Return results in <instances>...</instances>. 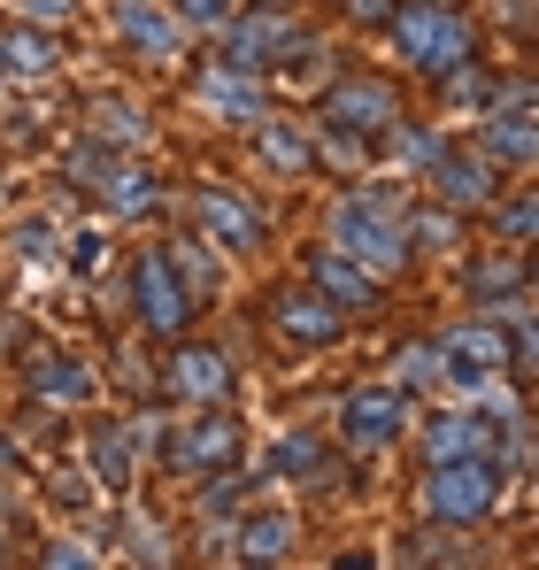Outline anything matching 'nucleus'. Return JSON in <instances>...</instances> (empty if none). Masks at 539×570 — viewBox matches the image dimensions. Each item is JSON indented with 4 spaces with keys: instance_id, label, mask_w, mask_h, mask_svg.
<instances>
[{
    "instance_id": "nucleus-1",
    "label": "nucleus",
    "mask_w": 539,
    "mask_h": 570,
    "mask_svg": "<svg viewBox=\"0 0 539 570\" xmlns=\"http://www.w3.org/2000/svg\"><path fill=\"white\" fill-rule=\"evenodd\" d=\"M332 247L355 255L370 278H385V271L409 263V216L385 208V200H370V193H347V200L332 208Z\"/></svg>"
},
{
    "instance_id": "nucleus-2",
    "label": "nucleus",
    "mask_w": 539,
    "mask_h": 570,
    "mask_svg": "<svg viewBox=\"0 0 539 570\" xmlns=\"http://www.w3.org/2000/svg\"><path fill=\"white\" fill-rule=\"evenodd\" d=\"M385 23H393V47L409 55V70H440L448 78L454 62H470V23L454 8H440V0H409Z\"/></svg>"
},
{
    "instance_id": "nucleus-3",
    "label": "nucleus",
    "mask_w": 539,
    "mask_h": 570,
    "mask_svg": "<svg viewBox=\"0 0 539 570\" xmlns=\"http://www.w3.org/2000/svg\"><path fill=\"white\" fill-rule=\"evenodd\" d=\"M424 509L440 524H478L493 509V463L486 455H454V463H432L424 478Z\"/></svg>"
},
{
    "instance_id": "nucleus-4",
    "label": "nucleus",
    "mask_w": 539,
    "mask_h": 570,
    "mask_svg": "<svg viewBox=\"0 0 539 570\" xmlns=\"http://www.w3.org/2000/svg\"><path fill=\"white\" fill-rule=\"evenodd\" d=\"M131 293H139V316H147L163 340H178V332H185V316H193V293H185L178 263H170L163 247H147V255L131 263Z\"/></svg>"
},
{
    "instance_id": "nucleus-5",
    "label": "nucleus",
    "mask_w": 539,
    "mask_h": 570,
    "mask_svg": "<svg viewBox=\"0 0 539 570\" xmlns=\"http://www.w3.org/2000/svg\"><path fill=\"white\" fill-rule=\"evenodd\" d=\"M216 31H224V62H239V70H263V62H285V55L308 47L301 23H285L277 8H263V16H224Z\"/></svg>"
},
{
    "instance_id": "nucleus-6",
    "label": "nucleus",
    "mask_w": 539,
    "mask_h": 570,
    "mask_svg": "<svg viewBox=\"0 0 539 570\" xmlns=\"http://www.w3.org/2000/svg\"><path fill=\"white\" fill-rule=\"evenodd\" d=\"M401 424H409V385H362V393H347V409H340L347 448H385Z\"/></svg>"
},
{
    "instance_id": "nucleus-7",
    "label": "nucleus",
    "mask_w": 539,
    "mask_h": 570,
    "mask_svg": "<svg viewBox=\"0 0 539 570\" xmlns=\"http://www.w3.org/2000/svg\"><path fill=\"white\" fill-rule=\"evenodd\" d=\"M163 385H170L178 401H208V409H224V393H232V355H224V347H178L170 371H163Z\"/></svg>"
},
{
    "instance_id": "nucleus-8",
    "label": "nucleus",
    "mask_w": 539,
    "mask_h": 570,
    "mask_svg": "<svg viewBox=\"0 0 539 570\" xmlns=\"http://www.w3.org/2000/svg\"><path fill=\"white\" fill-rule=\"evenodd\" d=\"M332 131H393V86H378V78H340L332 86Z\"/></svg>"
},
{
    "instance_id": "nucleus-9",
    "label": "nucleus",
    "mask_w": 539,
    "mask_h": 570,
    "mask_svg": "<svg viewBox=\"0 0 539 570\" xmlns=\"http://www.w3.org/2000/svg\"><path fill=\"white\" fill-rule=\"evenodd\" d=\"M193 216H200V239H216V247H232V255L263 239V216H255L239 193H224V186L200 193V200H193Z\"/></svg>"
},
{
    "instance_id": "nucleus-10",
    "label": "nucleus",
    "mask_w": 539,
    "mask_h": 570,
    "mask_svg": "<svg viewBox=\"0 0 539 570\" xmlns=\"http://www.w3.org/2000/svg\"><path fill=\"white\" fill-rule=\"evenodd\" d=\"M232 455H239V424H232V416H193V424H185V440H178V471L208 478V471H224Z\"/></svg>"
},
{
    "instance_id": "nucleus-11",
    "label": "nucleus",
    "mask_w": 539,
    "mask_h": 570,
    "mask_svg": "<svg viewBox=\"0 0 539 570\" xmlns=\"http://www.w3.org/2000/svg\"><path fill=\"white\" fill-rule=\"evenodd\" d=\"M270 324H277L285 340H332V332H340V308H332L324 293H293V285H277V293H270Z\"/></svg>"
},
{
    "instance_id": "nucleus-12",
    "label": "nucleus",
    "mask_w": 539,
    "mask_h": 570,
    "mask_svg": "<svg viewBox=\"0 0 539 570\" xmlns=\"http://www.w3.org/2000/svg\"><path fill=\"white\" fill-rule=\"evenodd\" d=\"M200 108L224 116V124H255V116H263V86H255L239 62H216V70L200 78Z\"/></svg>"
},
{
    "instance_id": "nucleus-13",
    "label": "nucleus",
    "mask_w": 539,
    "mask_h": 570,
    "mask_svg": "<svg viewBox=\"0 0 539 570\" xmlns=\"http://www.w3.org/2000/svg\"><path fill=\"white\" fill-rule=\"evenodd\" d=\"M432 178H440L448 208H486L493 200V155H440Z\"/></svg>"
},
{
    "instance_id": "nucleus-14",
    "label": "nucleus",
    "mask_w": 539,
    "mask_h": 570,
    "mask_svg": "<svg viewBox=\"0 0 539 570\" xmlns=\"http://www.w3.org/2000/svg\"><path fill=\"white\" fill-rule=\"evenodd\" d=\"M493 363H509L501 324H462V332H448V379H486Z\"/></svg>"
},
{
    "instance_id": "nucleus-15",
    "label": "nucleus",
    "mask_w": 539,
    "mask_h": 570,
    "mask_svg": "<svg viewBox=\"0 0 539 570\" xmlns=\"http://www.w3.org/2000/svg\"><path fill=\"white\" fill-rule=\"evenodd\" d=\"M316 293L347 316V308H370V301H378V278L362 271L355 255H340V247H332V255H316Z\"/></svg>"
},
{
    "instance_id": "nucleus-16",
    "label": "nucleus",
    "mask_w": 539,
    "mask_h": 570,
    "mask_svg": "<svg viewBox=\"0 0 539 570\" xmlns=\"http://www.w3.org/2000/svg\"><path fill=\"white\" fill-rule=\"evenodd\" d=\"M116 39H124L131 55L170 62V55H178V16H163V8H147V0H131V8L116 16Z\"/></svg>"
},
{
    "instance_id": "nucleus-17",
    "label": "nucleus",
    "mask_w": 539,
    "mask_h": 570,
    "mask_svg": "<svg viewBox=\"0 0 539 570\" xmlns=\"http://www.w3.org/2000/svg\"><path fill=\"white\" fill-rule=\"evenodd\" d=\"M0 55H8V70H23V78H47L55 62H62V47H55V23H8L0 31Z\"/></svg>"
},
{
    "instance_id": "nucleus-18",
    "label": "nucleus",
    "mask_w": 539,
    "mask_h": 570,
    "mask_svg": "<svg viewBox=\"0 0 539 570\" xmlns=\"http://www.w3.org/2000/svg\"><path fill=\"white\" fill-rule=\"evenodd\" d=\"M486 155H493V163H532V155H539V116L486 108Z\"/></svg>"
},
{
    "instance_id": "nucleus-19",
    "label": "nucleus",
    "mask_w": 539,
    "mask_h": 570,
    "mask_svg": "<svg viewBox=\"0 0 539 570\" xmlns=\"http://www.w3.org/2000/svg\"><path fill=\"white\" fill-rule=\"evenodd\" d=\"M232 540H239L247 563H285V556H293V517H285V509H263V517H247Z\"/></svg>"
},
{
    "instance_id": "nucleus-20",
    "label": "nucleus",
    "mask_w": 539,
    "mask_h": 570,
    "mask_svg": "<svg viewBox=\"0 0 539 570\" xmlns=\"http://www.w3.org/2000/svg\"><path fill=\"white\" fill-rule=\"evenodd\" d=\"M424 448H432V463H454V455H486V416H432Z\"/></svg>"
},
{
    "instance_id": "nucleus-21",
    "label": "nucleus",
    "mask_w": 539,
    "mask_h": 570,
    "mask_svg": "<svg viewBox=\"0 0 539 570\" xmlns=\"http://www.w3.org/2000/svg\"><path fill=\"white\" fill-rule=\"evenodd\" d=\"M31 393H47V401H86L92 371L70 363V355H39V363H31Z\"/></svg>"
},
{
    "instance_id": "nucleus-22",
    "label": "nucleus",
    "mask_w": 539,
    "mask_h": 570,
    "mask_svg": "<svg viewBox=\"0 0 539 570\" xmlns=\"http://www.w3.org/2000/svg\"><path fill=\"white\" fill-rule=\"evenodd\" d=\"M92 471H100V485H131V424L92 432Z\"/></svg>"
},
{
    "instance_id": "nucleus-23",
    "label": "nucleus",
    "mask_w": 539,
    "mask_h": 570,
    "mask_svg": "<svg viewBox=\"0 0 539 570\" xmlns=\"http://www.w3.org/2000/svg\"><path fill=\"white\" fill-rule=\"evenodd\" d=\"M62 170H70V186H92V193H100L108 178H116V147L92 131V139H78V147L62 155Z\"/></svg>"
},
{
    "instance_id": "nucleus-24",
    "label": "nucleus",
    "mask_w": 539,
    "mask_h": 570,
    "mask_svg": "<svg viewBox=\"0 0 539 570\" xmlns=\"http://www.w3.org/2000/svg\"><path fill=\"white\" fill-rule=\"evenodd\" d=\"M263 163L270 170H308L316 163V139L293 131V124H263Z\"/></svg>"
},
{
    "instance_id": "nucleus-25",
    "label": "nucleus",
    "mask_w": 539,
    "mask_h": 570,
    "mask_svg": "<svg viewBox=\"0 0 539 570\" xmlns=\"http://www.w3.org/2000/svg\"><path fill=\"white\" fill-rule=\"evenodd\" d=\"M324 471V448L308 440V432H285L277 448H270V478H316Z\"/></svg>"
},
{
    "instance_id": "nucleus-26",
    "label": "nucleus",
    "mask_w": 539,
    "mask_h": 570,
    "mask_svg": "<svg viewBox=\"0 0 539 570\" xmlns=\"http://www.w3.org/2000/svg\"><path fill=\"white\" fill-rule=\"evenodd\" d=\"M517 285H525V263H517V255H486V263H470V293H478V301H509Z\"/></svg>"
},
{
    "instance_id": "nucleus-27",
    "label": "nucleus",
    "mask_w": 539,
    "mask_h": 570,
    "mask_svg": "<svg viewBox=\"0 0 539 570\" xmlns=\"http://www.w3.org/2000/svg\"><path fill=\"white\" fill-rule=\"evenodd\" d=\"M432 379H448V347H432V340L401 347V363H393V385H432Z\"/></svg>"
},
{
    "instance_id": "nucleus-28",
    "label": "nucleus",
    "mask_w": 539,
    "mask_h": 570,
    "mask_svg": "<svg viewBox=\"0 0 539 570\" xmlns=\"http://www.w3.org/2000/svg\"><path fill=\"white\" fill-rule=\"evenodd\" d=\"M108 208H147V200H155V193H163V178H155V170H131V163H116V178H108Z\"/></svg>"
},
{
    "instance_id": "nucleus-29",
    "label": "nucleus",
    "mask_w": 539,
    "mask_h": 570,
    "mask_svg": "<svg viewBox=\"0 0 539 570\" xmlns=\"http://www.w3.org/2000/svg\"><path fill=\"white\" fill-rule=\"evenodd\" d=\"M493 94H501V86H493L486 70H462V62L448 70V108H478V116H486V108H493Z\"/></svg>"
},
{
    "instance_id": "nucleus-30",
    "label": "nucleus",
    "mask_w": 539,
    "mask_h": 570,
    "mask_svg": "<svg viewBox=\"0 0 539 570\" xmlns=\"http://www.w3.org/2000/svg\"><path fill=\"white\" fill-rule=\"evenodd\" d=\"M448 147H440V131H393V163L401 170H432Z\"/></svg>"
},
{
    "instance_id": "nucleus-31",
    "label": "nucleus",
    "mask_w": 539,
    "mask_h": 570,
    "mask_svg": "<svg viewBox=\"0 0 539 570\" xmlns=\"http://www.w3.org/2000/svg\"><path fill=\"white\" fill-rule=\"evenodd\" d=\"M92 131H108V139H124V147H131V139H147V124H139L124 100H100V108H92Z\"/></svg>"
},
{
    "instance_id": "nucleus-32",
    "label": "nucleus",
    "mask_w": 539,
    "mask_h": 570,
    "mask_svg": "<svg viewBox=\"0 0 539 570\" xmlns=\"http://www.w3.org/2000/svg\"><path fill=\"white\" fill-rule=\"evenodd\" d=\"M239 493H247V478H216V471H208V485H200V517H224V509H239Z\"/></svg>"
},
{
    "instance_id": "nucleus-33",
    "label": "nucleus",
    "mask_w": 539,
    "mask_h": 570,
    "mask_svg": "<svg viewBox=\"0 0 539 570\" xmlns=\"http://www.w3.org/2000/svg\"><path fill=\"white\" fill-rule=\"evenodd\" d=\"M409 232H416L424 247H454V208H424V216H416Z\"/></svg>"
},
{
    "instance_id": "nucleus-34",
    "label": "nucleus",
    "mask_w": 539,
    "mask_h": 570,
    "mask_svg": "<svg viewBox=\"0 0 539 570\" xmlns=\"http://www.w3.org/2000/svg\"><path fill=\"white\" fill-rule=\"evenodd\" d=\"M501 232H509V239H539V193H532V200H509V208H501Z\"/></svg>"
},
{
    "instance_id": "nucleus-35",
    "label": "nucleus",
    "mask_w": 539,
    "mask_h": 570,
    "mask_svg": "<svg viewBox=\"0 0 539 570\" xmlns=\"http://www.w3.org/2000/svg\"><path fill=\"white\" fill-rule=\"evenodd\" d=\"M16 255H55V224L47 216H23L16 224Z\"/></svg>"
},
{
    "instance_id": "nucleus-36",
    "label": "nucleus",
    "mask_w": 539,
    "mask_h": 570,
    "mask_svg": "<svg viewBox=\"0 0 539 570\" xmlns=\"http://www.w3.org/2000/svg\"><path fill=\"white\" fill-rule=\"evenodd\" d=\"M78 0H16V16H31V23H62Z\"/></svg>"
},
{
    "instance_id": "nucleus-37",
    "label": "nucleus",
    "mask_w": 539,
    "mask_h": 570,
    "mask_svg": "<svg viewBox=\"0 0 539 570\" xmlns=\"http://www.w3.org/2000/svg\"><path fill=\"white\" fill-rule=\"evenodd\" d=\"M178 16H185V23H224L232 0H178Z\"/></svg>"
},
{
    "instance_id": "nucleus-38",
    "label": "nucleus",
    "mask_w": 539,
    "mask_h": 570,
    "mask_svg": "<svg viewBox=\"0 0 539 570\" xmlns=\"http://www.w3.org/2000/svg\"><path fill=\"white\" fill-rule=\"evenodd\" d=\"M517 355H525V363H539V316L525 324V332H517Z\"/></svg>"
},
{
    "instance_id": "nucleus-39",
    "label": "nucleus",
    "mask_w": 539,
    "mask_h": 570,
    "mask_svg": "<svg viewBox=\"0 0 539 570\" xmlns=\"http://www.w3.org/2000/svg\"><path fill=\"white\" fill-rule=\"evenodd\" d=\"M355 8H362V16H393V8H385V0H355Z\"/></svg>"
},
{
    "instance_id": "nucleus-40",
    "label": "nucleus",
    "mask_w": 539,
    "mask_h": 570,
    "mask_svg": "<svg viewBox=\"0 0 539 570\" xmlns=\"http://www.w3.org/2000/svg\"><path fill=\"white\" fill-rule=\"evenodd\" d=\"M525 285H532V293H539V271H525Z\"/></svg>"
},
{
    "instance_id": "nucleus-41",
    "label": "nucleus",
    "mask_w": 539,
    "mask_h": 570,
    "mask_svg": "<svg viewBox=\"0 0 539 570\" xmlns=\"http://www.w3.org/2000/svg\"><path fill=\"white\" fill-rule=\"evenodd\" d=\"M0 70H8V55H0Z\"/></svg>"
}]
</instances>
